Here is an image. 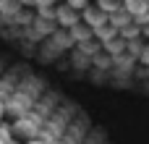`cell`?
<instances>
[{"label":"cell","instance_id":"obj_1","mask_svg":"<svg viewBox=\"0 0 149 144\" xmlns=\"http://www.w3.org/2000/svg\"><path fill=\"white\" fill-rule=\"evenodd\" d=\"M0 39L97 87L149 94V3L0 0Z\"/></svg>","mask_w":149,"mask_h":144}]
</instances>
